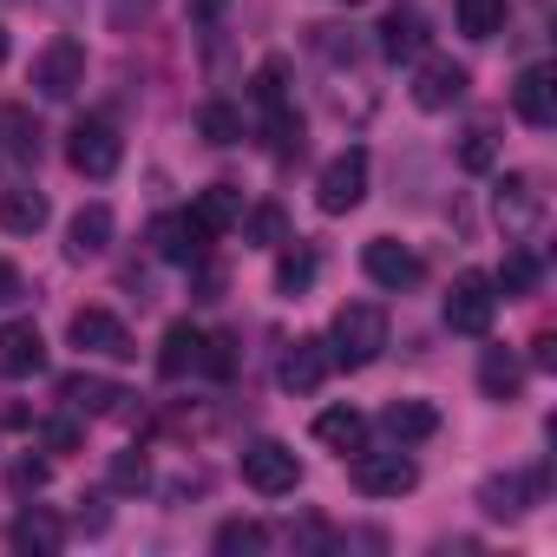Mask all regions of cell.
<instances>
[{
    "label": "cell",
    "instance_id": "obj_36",
    "mask_svg": "<svg viewBox=\"0 0 557 557\" xmlns=\"http://www.w3.org/2000/svg\"><path fill=\"white\" fill-rule=\"evenodd\" d=\"M492 158H498L492 132H466V145H459V164H466V171H492Z\"/></svg>",
    "mask_w": 557,
    "mask_h": 557
},
{
    "label": "cell",
    "instance_id": "obj_40",
    "mask_svg": "<svg viewBox=\"0 0 557 557\" xmlns=\"http://www.w3.org/2000/svg\"><path fill=\"white\" fill-rule=\"evenodd\" d=\"M14 296H21V269L0 262V302H14Z\"/></svg>",
    "mask_w": 557,
    "mask_h": 557
},
{
    "label": "cell",
    "instance_id": "obj_1",
    "mask_svg": "<svg viewBox=\"0 0 557 557\" xmlns=\"http://www.w3.org/2000/svg\"><path fill=\"white\" fill-rule=\"evenodd\" d=\"M387 355V309L381 302H342L335 322H329V361L361 374Z\"/></svg>",
    "mask_w": 557,
    "mask_h": 557
},
{
    "label": "cell",
    "instance_id": "obj_10",
    "mask_svg": "<svg viewBox=\"0 0 557 557\" xmlns=\"http://www.w3.org/2000/svg\"><path fill=\"white\" fill-rule=\"evenodd\" d=\"M66 342L79 348V355H106V361H132L138 348H132V329L112 315V309H79L73 322H66Z\"/></svg>",
    "mask_w": 557,
    "mask_h": 557
},
{
    "label": "cell",
    "instance_id": "obj_27",
    "mask_svg": "<svg viewBox=\"0 0 557 557\" xmlns=\"http://www.w3.org/2000/svg\"><path fill=\"white\" fill-rule=\"evenodd\" d=\"M381 47H387V60H420L426 53V21L413 8H394L381 21Z\"/></svg>",
    "mask_w": 557,
    "mask_h": 557
},
{
    "label": "cell",
    "instance_id": "obj_2",
    "mask_svg": "<svg viewBox=\"0 0 557 557\" xmlns=\"http://www.w3.org/2000/svg\"><path fill=\"white\" fill-rule=\"evenodd\" d=\"M256 112H262V138L275 158H296L302 151V112L289 106V66L283 60H262L256 66Z\"/></svg>",
    "mask_w": 557,
    "mask_h": 557
},
{
    "label": "cell",
    "instance_id": "obj_43",
    "mask_svg": "<svg viewBox=\"0 0 557 557\" xmlns=\"http://www.w3.org/2000/svg\"><path fill=\"white\" fill-rule=\"evenodd\" d=\"M342 8H355V0H342Z\"/></svg>",
    "mask_w": 557,
    "mask_h": 557
},
{
    "label": "cell",
    "instance_id": "obj_22",
    "mask_svg": "<svg viewBox=\"0 0 557 557\" xmlns=\"http://www.w3.org/2000/svg\"><path fill=\"white\" fill-rule=\"evenodd\" d=\"M381 433H387L394 446H420V440H433V433H440V413H433L426 400H387Z\"/></svg>",
    "mask_w": 557,
    "mask_h": 557
},
{
    "label": "cell",
    "instance_id": "obj_16",
    "mask_svg": "<svg viewBox=\"0 0 557 557\" xmlns=\"http://www.w3.org/2000/svg\"><path fill=\"white\" fill-rule=\"evenodd\" d=\"M329 368H335V361H329V342H322V335H302V342L283 348V368H275V381H283L289 394H315V387L329 381Z\"/></svg>",
    "mask_w": 557,
    "mask_h": 557
},
{
    "label": "cell",
    "instance_id": "obj_23",
    "mask_svg": "<svg viewBox=\"0 0 557 557\" xmlns=\"http://www.w3.org/2000/svg\"><path fill=\"white\" fill-rule=\"evenodd\" d=\"M60 400H66L73 413H119V400H132V394L112 387V381H99V374H66V381H60Z\"/></svg>",
    "mask_w": 557,
    "mask_h": 557
},
{
    "label": "cell",
    "instance_id": "obj_6",
    "mask_svg": "<svg viewBox=\"0 0 557 557\" xmlns=\"http://www.w3.org/2000/svg\"><path fill=\"white\" fill-rule=\"evenodd\" d=\"M492 210H498V230H505L511 243H531V236L544 230V190H537V177H524V171L498 177Z\"/></svg>",
    "mask_w": 557,
    "mask_h": 557
},
{
    "label": "cell",
    "instance_id": "obj_32",
    "mask_svg": "<svg viewBox=\"0 0 557 557\" xmlns=\"http://www.w3.org/2000/svg\"><path fill=\"white\" fill-rule=\"evenodd\" d=\"M197 132H203L210 145H236V138H243V112L223 106V99H210V106L197 112Z\"/></svg>",
    "mask_w": 557,
    "mask_h": 557
},
{
    "label": "cell",
    "instance_id": "obj_24",
    "mask_svg": "<svg viewBox=\"0 0 557 557\" xmlns=\"http://www.w3.org/2000/svg\"><path fill=\"white\" fill-rule=\"evenodd\" d=\"M315 440L329 446V453H361L368 446V420L355 413V407H329V413H315Z\"/></svg>",
    "mask_w": 557,
    "mask_h": 557
},
{
    "label": "cell",
    "instance_id": "obj_38",
    "mask_svg": "<svg viewBox=\"0 0 557 557\" xmlns=\"http://www.w3.org/2000/svg\"><path fill=\"white\" fill-rule=\"evenodd\" d=\"M40 440H47V453H73L79 446V420H47Z\"/></svg>",
    "mask_w": 557,
    "mask_h": 557
},
{
    "label": "cell",
    "instance_id": "obj_25",
    "mask_svg": "<svg viewBox=\"0 0 557 557\" xmlns=\"http://www.w3.org/2000/svg\"><path fill=\"white\" fill-rule=\"evenodd\" d=\"M453 21L466 40H498L511 21V0H453Z\"/></svg>",
    "mask_w": 557,
    "mask_h": 557
},
{
    "label": "cell",
    "instance_id": "obj_41",
    "mask_svg": "<svg viewBox=\"0 0 557 557\" xmlns=\"http://www.w3.org/2000/svg\"><path fill=\"white\" fill-rule=\"evenodd\" d=\"M531 361H537V368H557V342H550V335H537V342H531Z\"/></svg>",
    "mask_w": 557,
    "mask_h": 557
},
{
    "label": "cell",
    "instance_id": "obj_31",
    "mask_svg": "<svg viewBox=\"0 0 557 557\" xmlns=\"http://www.w3.org/2000/svg\"><path fill=\"white\" fill-rule=\"evenodd\" d=\"M315 249L309 243H283V256H275V289H283V296H302L309 283H315Z\"/></svg>",
    "mask_w": 557,
    "mask_h": 557
},
{
    "label": "cell",
    "instance_id": "obj_5",
    "mask_svg": "<svg viewBox=\"0 0 557 557\" xmlns=\"http://www.w3.org/2000/svg\"><path fill=\"white\" fill-rule=\"evenodd\" d=\"M243 485L262 492V498H283L302 485V459L283 446V440H249L243 446Z\"/></svg>",
    "mask_w": 557,
    "mask_h": 557
},
{
    "label": "cell",
    "instance_id": "obj_39",
    "mask_svg": "<svg viewBox=\"0 0 557 557\" xmlns=\"http://www.w3.org/2000/svg\"><path fill=\"white\" fill-rule=\"evenodd\" d=\"M47 485V459H21L14 466V492H40Z\"/></svg>",
    "mask_w": 557,
    "mask_h": 557
},
{
    "label": "cell",
    "instance_id": "obj_19",
    "mask_svg": "<svg viewBox=\"0 0 557 557\" xmlns=\"http://www.w3.org/2000/svg\"><path fill=\"white\" fill-rule=\"evenodd\" d=\"M537 485H544V472H537V479H518V472H492V479L479 485V511H485V518H518V511L537 498Z\"/></svg>",
    "mask_w": 557,
    "mask_h": 557
},
{
    "label": "cell",
    "instance_id": "obj_21",
    "mask_svg": "<svg viewBox=\"0 0 557 557\" xmlns=\"http://www.w3.org/2000/svg\"><path fill=\"white\" fill-rule=\"evenodd\" d=\"M112 249V210L106 203H86L73 223H66V256L73 262H92V256H106Z\"/></svg>",
    "mask_w": 557,
    "mask_h": 557
},
{
    "label": "cell",
    "instance_id": "obj_30",
    "mask_svg": "<svg viewBox=\"0 0 557 557\" xmlns=\"http://www.w3.org/2000/svg\"><path fill=\"white\" fill-rule=\"evenodd\" d=\"M537 275H544V269H537V249H531V243H511V256H505V269L492 275V283L518 302V296H537Z\"/></svg>",
    "mask_w": 557,
    "mask_h": 557
},
{
    "label": "cell",
    "instance_id": "obj_29",
    "mask_svg": "<svg viewBox=\"0 0 557 557\" xmlns=\"http://www.w3.org/2000/svg\"><path fill=\"white\" fill-rule=\"evenodd\" d=\"M479 387H485L492 400H518V387H524L518 355H511V348H485V355H479Z\"/></svg>",
    "mask_w": 557,
    "mask_h": 557
},
{
    "label": "cell",
    "instance_id": "obj_11",
    "mask_svg": "<svg viewBox=\"0 0 557 557\" xmlns=\"http://www.w3.org/2000/svg\"><path fill=\"white\" fill-rule=\"evenodd\" d=\"M466 86H472V73H466L459 60L426 53V60L413 66V106H420V112H453V106L466 99Z\"/></svg>",
    "mask_w": 557,
    "mask_h": 557
},
{
    "label": "cell",
    "instance_id": "obj_26",
    "mask_svg": "<svg viewBox=\"0 0 557 557\" xmlns=\"http://www.w3.org/2000/svg\"><path fill=\"white\" fill-rule=\"evenodd\" d=\"M0 158L8 164H34L40 158V125L21 106H0Z\"/></svg>",
    "mask_w": 557,
    "mask_h": 557
},
{
    "label": "cell",
    "instance_id": "obj_13",
    "mask_svg": "<svg viewBox=\"0 0 557 557\" xmlns=\"http://www.w3.org/2000/svg\"><path fill=\"white\" fill-rule=\"evenodd\" d=\"M210 243H216V236L197 223V210H164V216L151 223V249H158L164 262H197Z\"/></svg>",
    "mask_w": 557,
    "mask_h": 557
},
{
    "label": "cell",
    "instance_id": "obj_37",
    "mask_svg": "<svg viewBox=\"0 0 557 557\" xmlns=\"http://www.w3.org/2000/svg\"><path fill=\"white\" fill-rule=\"evenodd\" d=\"M190 269V283H197V302H216L223 296V269L210 262V256H197V262H184Z\"/></svg>",
    "mask_w": 557,
    "mask_h": 557
},
{
    "label": "cell",
    "instance_id": "obj_8",
    "mask_svg": "<svg viewBox=\"0 0 557 557\" xmlns=\"http://www.w3.org/2000/svg\"><path fill=\"white\" fill-rule=\"evenodd\" d=\"M361 197H368V151H361V145H348V151H335V158L322 164L315 203H322L329 216H348Z\"/></svg>",
    "mask_w": 557,
    "mask_h": 557
},
{
    "label": "cell",
    "instance_id": "obj_34",
    "mask_svg": "<svg viewBox=\"0 0 557 557\" xmlns=\"http://www.w3.org/2000/svg\"><path fill=\"white\" fill-rule=\"evenodd\" d=\"M243 230H249L262 249H283V243H289V223H283V210H275V203H262V210H243Z\"/></svg>",
    "mask_w": 557,
    "mask_h": 557
},
{
    "label": "cell",
    "instance_id": "obj_12",
    "mask_svg": "<svg viewBox=\"0 0 557 557\" xmlns=\"http://www.w3.org/2000/svg\"><path fill=\"white\" fill-rule=\"evenodd\" d=\"M361 269H368V283H381V289H394V296H400V289H413L420 275H426V269H420V256H413L407 243H394V236H374V243L361 249Z\"/></svg>",
    "mask_w": 557,
    "mask_h": 557
},
{
    "label": "cell",
    "instance_id": "obj_18",
    "mask_svg": "<svg viewBox=\"0 0 557 557\" xmlns=\"http://www.w3.org/2000/svg\"><path fill=\"white\" fill-rule=\"evenodd\" d=\"M203 329H190V322H171L164 329V348H158V374L164 381H184V374H197L203 368Z\"/></svg>",
    "mask_w": 557,
    "mask_h": 557
},
{
    "label": "cell",
    "instance_id": "obj_42",
    "mask_svg": "<svg viewBox=\"0 0 557 557\" xmlns=\"http://www.w3.org/2000/svg\"><path fill=\"white\" fill-rule=\"evenodd\" d=\"M0 66H8V27H0Z\"/></svg>",
    "mask_w": 557,
    "mask_h": 557
},
{
    "label": "cell",
    "instance_id": "obj_15",
    "mask_svg": "<svg viewBox=\"0 0 557 557\" xmlns=\"http://www.w3.org/2000/svg\"><path fill=\"white\" fill-rule=\"evenodd\" d=\"M511 112H518L524 125H537V132L557 125V66H544V60L524 66L518 86H511Z\"/></svg>",
    "mask_w": 557,
    "mask_h": 557
},
{
    "label": "cell",
    "instance_id": "obj_28",
    "mask_svg": "<svg viewBox=\"0 0 557 557\" xmlns=\"http://www.w3.org/2000/svg\"><path fill=\"white\" fill-rule=\"evenodd\" d=\"M197 223L210 230V236H223V230H236L243 223V190L236 184H210V190H197Z\"/></svg>",
    "mask_w": 557,
    "mask_h": 557
},
{
    "label": "cell",
    "instance_id": "obj_14",
    "mask_svg": "<svg viewBox=\"0 0 557 557\" xmlns=\"http://www.w3.org/2000/svg\"><path fill=\"white\" fill-rule=\"evenodd\" d=\"M47 368V335L34 322H0V381H34Z\"/></svg>",
    "mask_w": 557,
    "mask_h": 557
},
{
    "label": "cell",
    "instance_id": "obj_4",
    "mask_svg": "<svg viewBox=\"0 0 557 557\" xmlns=\"http://www.w3.org/2000/svg\"><path fill=\"white\" fill-rule=\"evenodd\" d=\"M348 479H355V492H368V498H400V492H413L420 485V466H413V453L407 446H387V453H355V466H348Z\"/></svg>",
    "mask_w": 557,
    "mask_h": 557
},
{
    "label": "cell",
    "instance_id": "obj_35",
    "mask_svg": "<svg viewBox=\"0 0 557 557\" xmlns=\"http://www.w3.org/2000/svg\"><path fill=\"white\" fill-rule=\"evenodd\" d=\"M145 485H151V466L138 453H119L112 459V492H145Z\"/></svg>",
    "mask_w": 557,
    "mask_h": 557
},
{
    "label": "cell",
    "instance_id": "obj_20",
    "mask_svg": "<svg viewBox=\"0 0 557 557\" xmlns=\"http://www.w3.org/2000/svg\"><path fill=\"white\" fill-rule=\"evenodd\" d=\"M47 216H53V203L34 184H8V190H0V230H8V236H34V230H47Z\"/></svg>",
    "mask_w": 557,
    "mask_h": 557
},
{
    "label": "cell",
    "instance_id": "obj_7",
    "mask_svg": "<svg viewBox=\"0 0 557 557\" xmlns=\"http://www.w3.org/2000/svg\"><path fill=\"white\" fill-rule=\"evenodd\" d=\"M119 158H125V145H119L112 119H79V125L66 132V164H73L79 177H112Z\"/></svg>",
    "mask_w": 557,
    "mask_h": 557
},
{
    "label": "cell",
    "instance_id": "obj_17",
    "mask_svg": "<svg viewBox=\"0 0 557 557\" xmlns=\"http://www.w3.org/2000/svg\"><path fill=\"white\" fill-rule=\"evenodd\" d=\"M8 544H14V550H27V557H53V550L66 544V524H60L47 505H27V511L8 524Z\"/></svg>",
    "mask_w": 557,
    "mask_h": 557
},
{
    "label": "cell",
    "instance_id": "obj_3",
    "mask_svg": "<svg viewBox=\"0 0 557 557\" xmlns=\"http://www.w3.org/2000/svg\"><path fill=\"white\" fill-rule=\"evenodd\" d=\"M492 315H498V283H492V275L485 269L453 275V289H446V329L453 335H485Z\"/></svg>",
    "mask_w": 557,
    "mask_h": 557
},
{
    "label": "cell",
    "instance_id": "obj_9",
    "mask_svg": "<svg viewBox=\"0 0 557 557\" xmlns=\"http://www.w3.org/2000/svg\"><path fill=\"white\" fill-rule=\"evenodd\" d=\"M86 86V47L79 40H47L34 53V92L40 99H73Z\"/></svg>",
    "mask_w": 557,
    "mask_h": 557
},
{
    "label": "cell",
    "instance_id": "obj_33",
    "mask_svg": "<svg viewBox=\"0 0 557 557\" xmlns=\"http://www.w3.org/2000/svg\"><path fill=\"white\" fill-rule=\"evenodd\" d=\"M216 550H223V557H243V550H269V531H262L256 518H230V524H216Z\"/></svg>",
    "mask_w": 557,
    "mask_h": 557
}]
</instances>
